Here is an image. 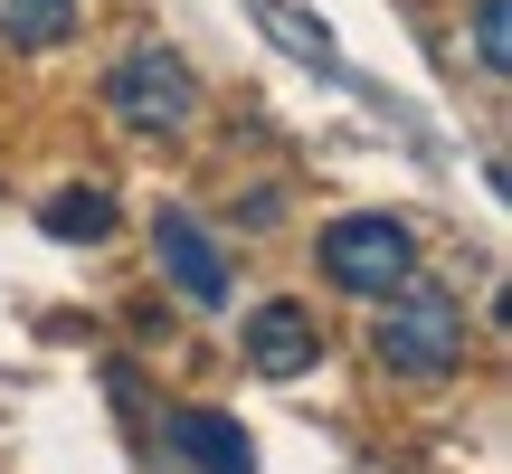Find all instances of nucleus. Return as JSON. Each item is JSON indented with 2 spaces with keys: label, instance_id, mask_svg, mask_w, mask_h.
I'll return each mask as SVG.
<instances>
[{
  "label": "nucleus",
  "instance_id": "1",
  "mask_svg": "<svg viewBox=\"0 0 512 474\" xmlns=\"http://www.w3.org/2000/svg\"><path fill=\"white\" fill-rule=\"evenodd\" d=\"M370 351H380L389 380H446V370L465 361V304L446 285H418V275H408L399 294H380Z\"/></svg>",
  "mask_w": 512,
  "mask_h": 474
},
{
  "label": "nucleus",
  "instance_id": "3",
  "mask_svg": "<svg viewBox=\"0 0 512 474\" xmlns=\"http://www.w3.org/2000/svg\"><path fill=\"white\" fill-rule=\"evenodd\" d=\"M323 275L342 294H361V304H380V294H399L418 275V237L389 219V209H351V219L323 228Z\"/></svg>",
  "mask_w": 512,
  "mask_h": 474
},
{
  "label": "nucleus",
  "instance_id": "2",
  "mask_svg": "<svg viewBox=\"0 0 512 474\" xmlns=\"http://www.w3.org/2000/svg\"><path fill=\"white\" fill-rule=\"evenodd\" d=\"M105 114L114 124H133V133H190L200 124V76H190V57L181 48H162V38H143V48H124L114 57V76H105Z\"/></svg>",
  "mask_w": 512,
  "mask_h": 474
},
{
  "label": "nucleus",
  "instance_id": "9",
  "mask_svg": "<svg viewBox=\"0 0 512 474\" xmlns=\"http://www.w3.org/2000/svg\"><path fill=\"white\" fill-rule=\"evenodd\" d=\"M256 10H266V29L285 38L294 57H313V67H332V29H323V19H304L294 0H256Z\"/></svg>",
  "mask_w": 512,
  "mask_h": 474
},
{
  "label": "nucleus",
  "instance_id": "4",
  "mask_svg": "<svg viewBox=\"0 0 512 474\" xmlns=\"http://www.w3.org/2000/svg\"><path fill=\"white\" fill-rule=\"evenodd\" d=\"M238 351H247V370L256 380H304L313 361H323V323H313V304H294V294H275V304H256L247 313V332H238Z\"/></svg>",
  "mask_w": 512,
  "mask_h": 474
},
{
  "label": "nucleus",
  "instance_id": "8",
  "mask_svg": "<svg viewBox=\"0 0 512 474\" xmlns=\"http://www.w3.org/2000/svg\"><path fill=\"white\" fill-rule=\"evenodd\" d=\"M38 228L67 237V247H76V237L95 247V237H114V190H105V181H67L48 209H38Z\"/></svg>",
  "mask_w": 512,
  "mask_h": 474
},
{
  "label": "nucleus",
  "instance_id": "10",
  "mask_svg": "<svg viewBox=\"0 0 512 474\" xmlns=\"http://www.w3.org/2000/svg\"><path fill=\"white\" fill-rule=\"evenodd\" d=\"M475 67L484 76L512 67V0H475Z\"/></svg>",
  "mask_w": 512,
  "mask_h": 474
},
{
  "label": "nucleus",
  "instance_id": "5",
  "mask_svg": "<svg viewBox=\"0 0 512 474\" xmlns=\"http://www.w3.org/2000/svg\"><path fill=\"white\" fill-rule=\"evenodd\" d=\"M152 256H162V275L181 285V304H200V313L228 304V256L190 209H162V219H152Z\"/></svg>",
  "mask_w": 512,
  "mask_h": 474
},
{
  "label": "nucleus",
  "instance_id": "6",
  "mask_svg": "<svg viewBox=\"0 0 512 474\" xmlns=\"http://www.w3.org/2000/svg\"><path fill=\"white\" fill-rule=\"evenodd\" d=\"M162 446L190 474H256V446L238 437V418H219V408H162Z\"/></svg>",
  "mask_w": 512,
  "mask_h": 474
},
{
  "label": "nucleus",
  "instance_id": "7",
  "mask_svg": "<svg viewBox=\"0 0 512 474\" xmlns=\"http://www.w3.org/2000/svg\"><path fill=\"white\" fill-rule=\"evenodd\" d=\"M76 38V0H0V48L19 57H48Z\"/></svg>",
  "mask_w": 512,
  "mask_h": 474
}]
</instances>
